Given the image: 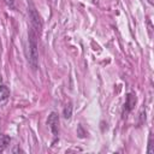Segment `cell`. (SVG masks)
I'll use <instances>...</instances> for the list:
<instances>
[{
	"label": "cell",
	"mask_w": 154,
	"mask_h": 154,
	"mask_svg": "<svg viewBox=\"0 0 154 154\" xmlns=\"http://www.w3.org/2000/svg\"><path fill=\"white\" fill-rule=\"evenodd\" d=\"M38 35L40 32L30 26L29 32H28V42H29V58L28 59L34 70L37 67V59H38V51H37Z\"/></svg>",
	"instance_id": "6da1fadb"
},
{
	"label": "cell",
	"mask_w": 154,
	"mask_h": 154,
	"mask_svg": "<svg viewBox=\"0 0 154 154\" xmlns=\"http://www.w3.org/2000/svg\"><path fill=\"white\" fill-rule=\"evenodd\" d=\"M29 17H30V23H31V28H34L36 31L41 32V28H42V20L41 17L38 14V12L36 11V8L31 5L29 8Z\"/></svg>",
	"instance_id": "7a4b0ae2"
},
{
	"label": "cell",
	"mask_w": 154,
	"mask_h": 154,
	"mask_svg": "<svg viewBox=\"0 0 154 154\" xmlns=\"http://www.w3.org/2000/svg\"><path fill=\"white\" fill-rule=\"evenodd\" d=\"M47 125L49 126L54 137L59 135V116L55 112H52L47 118Z\"/></svg>",
	"instance_id": "3957f363"
},
{
	"label": "cell",
	"mask_w": 154,
	"mask_h": 154,
	"mask_svg": "<svg viewBox=\"0 0 154 154\" xmlns=\"http://www.w3.org/2000/svg\"><path fill=\"white\" fill-rule=\"evenodd\" d=\"M135 103H136V96L132 93H129L126 95V100H125V103H124V111H123V113L124 114L129 113L134 108Z\"/></svg>",
	"instance_id": "277c9868"
},
{
	"label": "cell",
	"mask_w": 154,
	"mask_h": 154,
	"mask_svg": "<svg viewBox=\"0 0 154 154\" xmlns=\"http://www.w3.org/2000/svg\"><path fill=\"white\" fill-rule=\"evenodd\" d=\"M11 142V137L5 134H0V152H4Z\"/></svg>",
	"instance_id": "5b68a950"
},
{
	"label": "cell",
	"mask_w": 154,
	"mask_h": 154,
	"mask_svg": "<svg viewBox=\"0 0 154 154\" xmlns=\"http://www.w3.org/2000/svg\"><path fill=\"white\" fill-rule=\"evenodd\" d=\"M10 96V89L6 85H0V102H4Z\"/></svg>",
	"instance_id": "8992f818"
},
{
	"label": "cell",
	"mask_w": 154,
	"mask_h": 154,
	"mask_svg": "<svg viewBox=\"0 0 154 154\" xmlns=\"http://www.w3.org/2000/svg\"><path fill=\"white\" fill-rule=\"evenodd\" d=\"M147 153L148 154H153L154 153V144H153V134L149 132V138H148V148H147Z\"/></svg>",
	"instance_id": "52a82bcc"
},
{
	"label": "cell",
	"mask_w": 154,
	"mask_h": 154,
	"mask_svg": "<svg viewBox=\"0 0 154 154\" xmlns=\"http://www.w3.org/2000/svg\"><path fill=\"white\" fill-rule=\"evenodd\" d=\"M71 113H72V106L69 103V105H66L65 108H64V117H65L66 119H69V118H71Z\"/></svg>",
	"instance_id": "ba28073f"
},
{
	"label": "cell",
	"mask_w": 154,
	"mask_h": 154,
	"mask_svg": "<svg viewBox=\"0 0 154 154\" xmlns=\"http://www.w3.org/2000/svg\"><path fill=\"white\" fill-rule=\"evenodd\" d=\"M6 2H7L8 5H12V4H13V0H6Z\"/></svg>",
	"instance_id": "9c48e42d"
}]
</instances>
